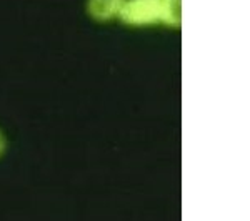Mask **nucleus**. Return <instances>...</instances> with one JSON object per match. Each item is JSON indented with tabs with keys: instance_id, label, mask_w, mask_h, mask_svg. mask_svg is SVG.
<instances>
[{
	"instance_id": "nucleus-1",
	"label": "nucleus",
	"mask_w": 250,
	"mask_h": 221,
	"mask_svg": "<svg viewBox=\"0 0 250 221\" xmlns=\"http://www.w3.org/2000/svg\"><path fill=\"white\" fill-rule=\"evenodd\" d=\"M162 0H125L119 17L128 25H148L160 22Z\"/></svg>"
},
{
	"instance_id": "nucleus-2",
	"label": "nucleus",
	"mask_w": 250,
	"mask_h": 221,
	"mask_svg": "<svg viewBox=\"0 0 250 221\" xmlns=\"http://www.w3.org/2000/svg\"><path fill=\"white\" fill-rule=\"evenodd\" d=\"M125 0H88V14L95 20H110L119 15Z\"/></svg>"
},
{
	"instance_id": "nucleus-3",
	"label": "nucleus",
	"mask_w": 250,
	"mask_h": 221,
	"mask_svg": "<svg viewBox=\"0 0 250 221\" xmlns=\"http://www.w3.org/2000/svg\"><path fill=\"white\" fill-rule=\"evenodd\" d=\"M160 22L179 27L180 22H182V0H165V2H162Z\"/></svg>"
},
{
	"instance_id": "nucleus-4",
	"label": "nucleus",
	"mask_w": 250,
	"mask_h": 221,
	"mask_svg": "<svg viewBox=\"0 0 250 221\" xmlns=\"http://www.w3.org/2000/svg\"><path fill=\"white\" fill-rule=\"evenodd\" d=\"M3 150H5V136L0 131V155L3 153Z\"/></svg>"
},
{
	"instance_id": "nucleus-5",
	"label": "nucleus",
	"mask_w": 250,
	"mask_h": 221,
	"mask_svg": "<svg viewBox=\"0 0 250 221\" xmlns=\"http://www.w3.org/2000/svg\"><path fill=\"white\" fill-rule=\"evenodd\" d=\"M162 2H165V0H162Z\"/></svg>"
}]
</instances>
